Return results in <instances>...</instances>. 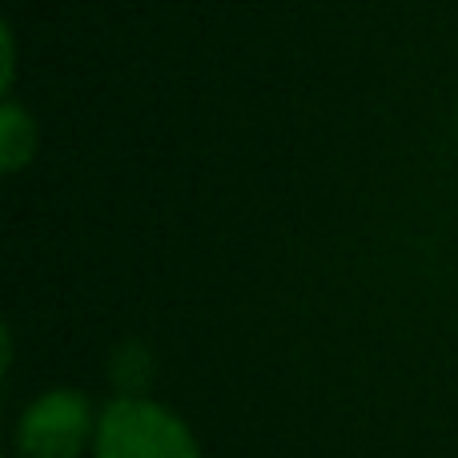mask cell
<instances>
[{"label":"cell","instance_id":"1","mask_svg":"<svg viewBox=\"0 0 458 458\" xmlns=\"http://www.w3.org/2000/svg\"><path fill=\"white\" fill-rule=\"evenodd\" d=\"M97 458H201L198 438L174 411L149 398H117L97 422Z\"/></svg>","mask_w":458,"mask_h":458},{"label":"cell","instance_id":"2","mask_svg":"<svg viewBox=\"0 0 458 458\" xmlns=\"http://www.w3.org/2000/svg\"><path fill=\"white\" fill-rule=\"evenodd\" d=\"M97 438L89 403L77 390H48L24 411L21 430H16V446L21 458H81Z\"/></svg>","mask_w":458,"mask_h":458},{"label":"cell","instance_id":"3","mask_svg":"<svg viewBox=\"0 0 458 458\" xmlns=\"http://www.w3.org/2000/svg\"><path fill=\"white\" fill-rule=\"evenodd\" d=\"M32 149H37V129L21 113V105L8 101L4 113H0V161H4L8 174H16L32 157Z\"/></svg>","mask_w":458,"mask_h":458}]
</instances>
